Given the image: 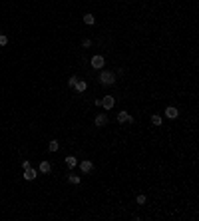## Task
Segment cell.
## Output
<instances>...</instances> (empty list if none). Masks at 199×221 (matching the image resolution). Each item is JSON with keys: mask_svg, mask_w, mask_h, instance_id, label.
<instances>
[{"mask_svg": "<svg viewBox=\"0 0 199 221\" xmlns=\"http://www.w3.org/2000/svg\"><path fill=\"white\" fill-rule=\"evenodd\" d=\"M74 88H76L78 92H86V88H88V84H86L84 80H78V82H76V86H74Z\"/></svg>", "mask_w": 199, "mask_h": 221, "instance_id": "30bf717a", "label": "cell"}, {"mask_svg": "<svg viewBox=\"0 0 199 221\" xmlns=\"http://www.w3.org/2000/svg\"><path fill=\"white\" fill-rule=\"evenodd\" d=\"M161 122H163V120H161V115H152V124L153 125H161Z\"/></svg>", "mask_w": 199, "mask_h": 221, "instance_id": "5bb4252c", "label": "cell"}, {"mask_svg": "<svg viewBox=\"0 0 199 221\" xmlns=\"http://www.w3.org/2000/svg\"><path fill=\"white\" fill-rule=\"evenodd\" d=\"M36 175H38V171H36L32 165L24 169V179H26V181H34V179H36Z\"/></svg>", "mask_w": 199, "mask_h": 221, "instance_id": "7a4b0ae2", "label": "cell"}, {"mask_svg": "<svg viewBox=\"0 0 199 221\" xmlns=\"http://www.w3.org/2000/svg\"><path fill=\"white\" fill-rule=\"evenodd\" d=\"M48 149H50V151H58V149H60V144H58V139H52V141L48 144Z\"/></svg>", "mask_w": 199, "mask_h": 221, "instance_id": "8fae6325", "label": "cell"}, {"mask_svg": "<svg viewBox=\"0 0 199 221\" xmlns=\"http://www.w3.org/2000/svg\"><path fill=\"white\" fill-rule=\"evenodd\" d=\"M50 169H52V165H50V161H46V159H44L42 164H40L38 171H42V173H50Z\"/></svg>", "mask_w": 199, "mask_h": 221, "instance_id": "ba28073f", "label": "cell"}, {"mask_svg": "<svg viewBox=\"0 0 199 221\" xmlns=\"http://www.w3.org/2000/svg\"><path fill=\"white\" fill-rule=\"evenodd\" d=\"M118 122H122V124H123V122H129V124H133V118L128 114V112H119V114H118Z\"/></svg>", "mask_w": 199, "mask_h": 221, "instance_id": "5b68a950", "label": "cell"}, {"mask_svg": "<svg viewBox=\"0 0 199 221\" xmlns=\"http://www.w3.org/2000/svg\"><path fill=\"white\" fill-rule=\"evenodd\" d=\"M135 201H138L139 205H143V203H145V195H138V199H135Z\"/></svg>", "mask_w": 199, "mask_h": 221, "instance_id": "ac0fdd59", "label": "cell"}, {"mask_svg": "<svg viewBox=\"0 0 199 221\" xmlns=\"http://www.w3.org/2000/svg\"><path fill=\"white\" fill-rule=\"evenodd\" d=\"M76 82H78V78H76V76H72L70 80H68V86H72V88H74V86H76Z\"/></svg>", "mask_w": 199, "mask_h": 221, "instance_id": "e0dca14e", "label": "cell"}, {"mask_svg": "<svg viewBox=\"0 0 199 221\" xmlns=\"http://www.w3.org/2000/svg\"><path fill=\"white\" fill-rule=\"evenodd\" d=\"M108 124V118H106L104 114H100L98 118H96V125H98V128H102V125H106Z\"/></svg>", "mask_w": 199, "mask_h": 221, "instance_id": "9c48e42d", "label": "cell"}, {"mask_svg": "<svg viewBox=\"0 0 199 221\" xmlns=\"http://www.w3.org/2000/svg\"><path fill=\"white\" fill-rule=\"evenodd\" d=\"M84 22H86V24H94V22H96V18H94L92 14H86V16H84Z\"/></svg>", "mask_w": 199, "mask_h": 221, "instance_id": "9a60e30c", "label": "cell"}, {"mask_svg": "<svg viewBox=\"0 0 199 221\" xmlns=\"http://www.w3.org/2000/svg\"><path fill=\"white\" fill-rule=\"evenodd\" d=\"M165 115H167V118H169V120H175L177 115H179V112H177V108L169 106V108H167V110H165Z\"/></svg>", "mask_w": 199, "mask_h": 221, "instance_id": "8992f818", "label": "cell"}, {"mask_svg": "<svg viewBox=\"0 0 199 221\" xmlns=\"http://www.w3.org/2000/svg\"><path fill=\"white\" fill-rule=\"evenodd\" d=\"M66 165L68 167H76V158H74V155H68L66 158Z\"/></svg>", "mask_w": 199, "mask_h": 221, "instance_id": "7c38bea8", "label": "cell"}, {"mask_svg": "<svg viewBox=\"0 0 199 221\" xmlns=\"http://www.w3.org/2000/svg\"><path fill=\"white\" fill-rule=\"evenodd\" d=\"M8 44V36L6 34H0V46H6Z\"/></svg>", "mask_w": 199, "mask_h": 221, "instance_id": "2e32d148", "label": "cell"}, {"mask_svg": "<svg viewBox=\"0 0 199 221\" xmlns=\"http://www.w3.org/2000/svg\"><path fill=\"white\" fill-rule=\"evenodd\" d=\"M68 181L74 183V185H78V183H80V175H74V173H72L70 177H68Z\"/></svg>", "mask_w": 199, "mask_h": 221, "instance_id": "4fadbf2b", "label": "cell"}, {"mask_svg": "<svg viewBox=\"0 0 199 221\" xmlns=\"http://www.w3.org/2000/svg\"><path fill=\"white\" fill-rule=\"evenodd\" d=\"M114 104H116V102H114V98H112V96H106L104 100H102V106H104L106 110H109V108H114Z\"/></svg>", "mask_w": 199, "mask_h": 221, "instance_id": "52a82bcc", "label": "cell"}, {"mask_svg": "<svg viewBox=\"0 0 199 221\" xmlns=\"http://www.w3.org/2000/svg\"><path fill=\"white\" fill-rule=\"evenodd\" d=\"M92 68H96V70L104 68V56H94L92 58Z\"/></svg>", "mask_w": 199, "mask_h": 221, "instance_id": "3957f363", "label": "cell"}, {"mask_svg": "<svg viewBox=\"0 0 199 221\" xmlns=\"http://www.w3.org/2000/svg\"><path fill=\"white\" fill-rule=\"evenodd\" d=\"M100 82L104 84V86H112V84L116 82V74H114V72H102V76H100Z\"/></svg>", "mask_w": 199, "mask_h": 221, "instance_id": "6da1fadb", "label": "cell"}, {"mask_svg": "<svg viewBox=\"0 0 199 221\" xmlns=\"http://www.w3.org/2000/svg\"><path fill=\"white\" fill-rule=\"evenodd\" d=\"M80 169H82V171H84V173H90L92 169H94V164H92L90 159H84V161H82V164H80Z\"/></svg>", "mask_w": 199, "mask_h": 221, "instance_id": "277c9868", "label": "cell"}]
</instances>
